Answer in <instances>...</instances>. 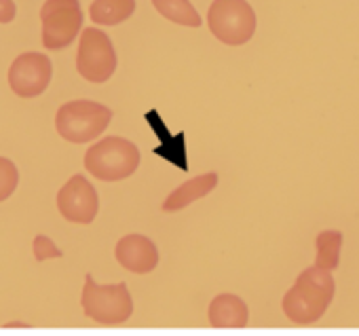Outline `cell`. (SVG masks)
Wrapping results in <instances>:
<instances>
[{"label": "cell", "mask_w": 359, "mask_h": 336, "mask_svg": "<svg viewBox=\"0 0 359 336\" xmlns=\"http://www.w3.org/2000/svg\"><path fill=\"white\" fill-rule=\"evenodd\" d=\"M20 184V172L13 161L0 156V203L7 201Z\"/></svg>", "instance_id": "obj_16"}, {"label": "cell", "mask_w": 359, "mask_h": 336, "mask_svg": "<svg viewBox=\"0 0 359 336\" xmlns=\"http://www.w3.org/2000/svg\"><path fill=\"white\" fill-rule=\"evenodd\" d=\"M81 304L85 315L102 325H121L133 313V298L125 281L102 285L93 279L91 273L85 275Z\"/></svg>", "instance_id": "obj_3"}, {"label": "cell", "mask_w": 359, "mask_h": 336, "mask_svg": "<svg viewBox=\"0 0 359 336\" xmlns=\"http://www.w3.org/2000/svg\"><path fill=\"white\" fill-rule=\"evenodd\" d=\"M112 121V110L91 100L66 102L55 114L57 133L72 144H87L100 137Z\"/></svg>", "instance_id": "obj_4"}, {"label": "cell", "mask_w": 359, "mask_h": 336, "mask_svg": "<svg viewBox=\"0 0 359 336\" xmlns=\"http://www.w3.org/2000/svg\"><path fill=\"white\" fill-rule=\"evenodd\" d=\"M208 317L214 328H245L250 321V309L243 298L224 292L210 302Z\"/></svg>", "instance_id": "obj_12"}, {"label": "cell", "mask_w": 359, "mask_h": 336, "mask_svg": "<svg viewBox=\"0 0 359 336\" xmlns=\"http://www.w3.org/2000/svg\"><path fill=\"white\" fill-rule=\"evenodd\" d=\"M208 26L220 43L239 47L252 41L256 32V13L248 0H214Z\"/></svg>", "instance_id": "obj_5"}, {"label": "cell", "mask_w": 359, "mask_h": 336, "mask_svg": "<svg viewBox=\"0 0 359 336\" xmlns=\"http://www.w3.org/2000/svg\"><path fill=\"white\" fill-rule=\"evenodd\" d=\"M334 294L336 281L332 273L313 264L296 277L294 285L285 292L281 307L292 323L311 325L323 317L334 300Z\"/></svg>", "instance_id": "obj_1"}, {"label": "cell", "mask_w": 359, "mask_h": 336, "mask_svg": "<svg viewBox=\"0 0 359 336\" xmlns=\"http://www.w3.org/2000/svg\"><path fill=\"white\" fill-rule=\"evenodd\" d=\"M57 210L68 222L89 224L95 220L97 210H100L97 191L93 189V184L85 176L76 174L60 189Z\"/></svg>", "instance_id": "obj_9"}, {"label": "cell", "mask_w": 359, "mask_h": 336, "mask_svg": "<svg viewBox=\"0 0 359 336\" xmlns=\"http://www.w3.org/2000/svg\"><path fill=\"white\" fill-rule=\"evenodd\" d=\"M76 70L89 83H106L116 70V51L106 32L97 28H87L81 32Z\"/></svg>", "instance_id": "obj_7"}, {"label": "cell", "mask_w": 359, "mask_h": 336, "mask_svg": "<svg viewBox=\"0 0 359 336\" xmlns=\"http://www.w3.org/2000/svg\"><path fill=\"white\" fill-rule=\"evenodd\" d=\"M135 11V0H93L89 18L97 26H118Z\"/></svg>", "instance_id": "obj_13"}, {"label": "cell", "mask_w": 359, "mask_h": 336, "mask_svg": "<svg viewBox=\"0 0 359 336\" xmlns=\"http://www.w3.org/2000/svg\"><path fill=\"white\" fill-rule=\"evenodd\" d=\"M53 76L51 60L45 53L28 51L13 60L9 68V85L20 98H36L41 95Z\"/></svg>", "instance_id": "obj_8"}, {"label": "cell", "mask_w": 359, "mask_h": 336, "mask_svg": "<svg viewBox=\"0 0 359 336\" xmlns=\"http://www.w3.org/2000/svg\"><path fill=\"white\" fill-rule=\"evenodd\" d=\"M154 9L169 22L187 28H199L203 24L201 15L193 7L191 0H152Z\"/></svg>", "instance_id": "obj_14"}, {"label": "cell", "mask_w": 359, "mask_h": 336, "mask_svg": "<svg viewBox=\"0 0 359 336\" xmlns=\"http://www.w3.org/2000/svg\"><path fill=\"white\" fill-rule=\"evenodd\" d=\"M218 187V174L216 172H208V174H201L193 180H187L184 184H180L175 191H171L165 201H163V212L171 214V212H180L189 208L191 203L208 197L214 189Z\"/></svg>", "instance_id": "obj_11"}, {"label": "cell", "mask_w": 359, "mask_h": 336, "mask_svg": "<svg viewBox=\"0 0 359 336\" xmlns=\"http://www.w3.org/2000/svg\"><path fill=\"white\" fill-rule=\"evenodd\" d=\"M140 161L137 146L118 135H108L85 152L87 172L102 182H121L133 176Z\"/></svg>", "instance_id": "obj_2"}, {"label": "cell", "mask_w": 359, "mask_h": 336, "mask_svg": "<svg viewBox=\"0 0 359 336\" xmlns=\"http://www.w3.org/2000/svg\"><path fill=\"white\" fill-rule=\"evenodd\" d=\"M32 250H34V258L39 262H45L49 258H62L64 252L53 243V239H49L47 235H39L34 237V243H32Z\"/></svg>", "instance_id": "obj_17"}, {"label": "cell", "mask_w": 359, "mask_h": 336, "mask_svg": "<svg viewBox=\"0 0 359 336\" xmlns=\"http://www.w3.org/2000/svg\"><path fill=\"white\" fill-rule=\"evenodd\" d=\"M43 47L62 51L74 43L83 28V11L79 0H47L41 9Z\"/></svg>", "instance_id": "obj_6"}, {"label": "cell", "mask_w": 359, "mask_h": 336, "mask_svg": "<svg viewBox=\"0 0 359 336\" xmlns=\"http://www.w3.org/2000/svg\"><path fill=\"white\" fill-rule=\"evenodd\" d=\"M18 7L13 0H0V24H9L15 20Z\"/></svg>", "instance_id": "obj_18"}, {"label": "cell", "mask_w": 359, "mask_h": 336, "mask_svg": "<svg viewBox=\"0 0 359 336\" xmlns=\"http://www.w3.org/2000/svg\"><path fill=\"white\" fill-rule=\"evenodd\" d=\"M342 241L344 235L336 229H327L321 231L315 239V248H317V258H315V267L323 269V271H334L340 262V250H342Z\"/></svg>", "instance_id": "obj_15"}, {"label": "cell", "mask_w": 359, "mask_h": 336, "mask_svg": "<svg viewBox=\"0 0 359 336\" xmlns=\"http://www.w3.org/2000/svg\"><path fill=\"white\" fill-rule=\"evenodd\" d=\"M114 256L123 269L137 275L152 273L158 267V248L154 246L152 239L137 233L121 237L114 248Z\"/></svg>", "instance_id": "obj_10"}]
</instances>
